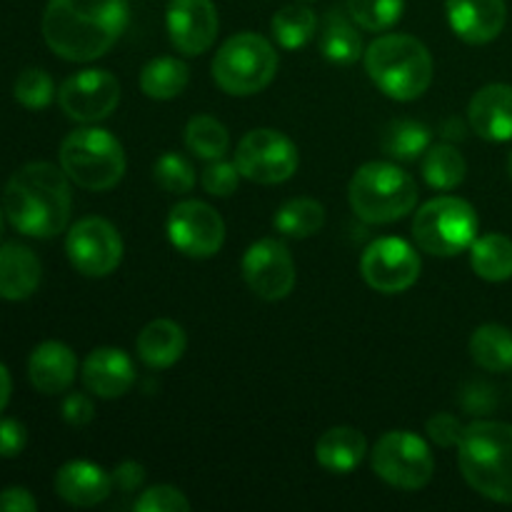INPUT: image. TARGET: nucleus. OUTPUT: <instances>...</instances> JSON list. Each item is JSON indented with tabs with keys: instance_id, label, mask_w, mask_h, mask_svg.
Here are the masks:
<instances>
[{
	"instance_id": "5701e85b",
	"label": "nucleus",
	"mask_w": 512,
	"mask_h": 512,
	"mask_svg": "<svg viewBox=\"0 0 512 512\" xmlns=\"http://www.w3.org/2000/svg\"><path fill=\"white\" fill-rule=\"evenodd\" d=\"M185 345H188L185 330L175 320L158 318L140 330L138 340H135V353L148 368L165 370L173 368L183 358Z\"/></svg>"
},
{
	"instance_id": "cd10ccee",
	"label": "nucleus",
	"mask_w": 512,
	"mask_h": 512,
	"mask_svg": "<svg viewBox=\"0 0 512 512\" xmlns=\"http://www.w3.org/2000/svg\"><path fill=\"white\" fill-rule=\"evenodd\" d=\"M465 173H468V163L455 145H430L428 153L423 155V178L430 188L448 193L463 183Z\"/></svg>"
},
{
	"instance_id": "473e14b6",
	"label": "nucleus",
	"mask_w": 512,
	"mask_h": 512,
	"mask_svg": "<svg viewBox=\"0 0 512 512\" xmlns=\"http://www.w3.org/2000/svg\"><path fill=\"white\" fill-rule=\"evenodd\" d=\"M185 145L195 158L220 160L230 148L228 128L210 115H193L185 125Z\"/></svg>"
},
{
	"instance_id": "20e7f679",
	"label": "nucleus",
	"mask_w": 512,
	"mask_h": 512,
	"mask_svg": "<svg viewBox=\"0 0 512 512\" xmlns=\"http://www.w3.org/2000/svg\"><path fill=\"white\" fill-rule=\"evenodd\" d=\"M365 73L380 93L398 103H410L428 93L433 83V55L418 38L405 33H385L363 53Z\"/></svg>"
},
{
	"instance_id": "a19ab883",
	"label": "nucleus",
	"mask_w": 512,
	"mask_h": 512,
	"mask_svg": "<svg viewBox=\"0 0 512 512\" xmlns=\"http://www.w3.org/2000/svg\"><path fill=\"white\" fill-rule=\"evenodd\" d=\"M25 443H28V430L20 420H0V458H18L23 453Z\"/></svg>"
},
{
	"instance_id": "37998d69",
	"label": "nucleus",
	"mask_w": 512,
	"mask_h": 512,
	"mask_svg": "<svg viewBox=\"0 0 512 512\" xmlns=\"http://www.w3.org/2000/svg\"><path fill=\"white\" fill-rule=\"evenodd\" d=\"M38 500L25 488H5L0 490V512H35Z\"/></svg>"
},
{
	"instance_id": "f704fd0d",
	"label": "nucleus",
	"mask_w": 512,
	"mask_h": 512,
	"mask_svg": "<svg viewBox=\"0 0 512 512\" xmlns=\"http://www.w3.org/2000/svg\"><path fill=\"white\" fill-rule=\"evenodd\" d=\"M153 178L165 193L185 195L190 193L195 185V168L190 165L188 158L168 150V153H163L158 160H155Z\"/></svg>"
},
{
	"instance_id": "39448f33",
	"label": "nucleus",
	"mask_w": 512,
	"mask_h": 512,
	"mask_svg": "<svg viewBox=\"0 0 512 512\" xmlns=\"http://www.w3.org/2000/svg\"><path fill=\"white\" fill-rule=\"evenodd\" d=\"M418 195L413 175L385 160L360 165L348 188L350 208L368 225H388L405 218L418 205Z\"/></svg>"
},
{
	"instance_id": "c9c22d12",
	"label": "nucleus",
	"mask_w": 512,
	"mask_h": 512,
	"mask_svg": "<svg viewBox=\"0 0 512 512\" xmlns=\"http://www.w3.org/2000/svg\"><path fill=\"white\" fill-rule=\"evenodd\" d=\"M13 95L23 108L43 110L53 103L55 83L43 68H28L18 75V80H15Z\"/></svg>"
},
{
	"instance_id": "1a4fd4ad",
	"label": "nucleus",
	"mask_w": 512,
	"mask_h": 512,
	"mask_svg": "<svg viewBox=\"0 0 512 512\" xmlns=\"http://www.w3.org/2000/svg\"><path fill=\"white\" fill-rule=\"evenodd\" d=\"M370 465L380 480L400 490L425 488L435 475V458L428 443L410 430L380 435L370 453Z\"/></svg>"
},
{
	"instance_id": "a878e982",
	"label": "nucleus",
	"mask_w": 512,
	"mask_h": 512,
	"mask_svg": "<svg viewBox=\"0 0 512 512\" xmlns=\"http://www.w3.org/2000/svg\"><path fill=\"white\" fill-rule=\"evenodd\" d=\"M470 355L488 373H510L512 330L498 323L480 325L470 338Z\"/></svg>"
},
{
	"instance_id": "e433bc0d",
	"label": "nucleus",
	"mask_w": 512,
	"mask_h": 512,
	"mask_svg": "<svg viewBox=\"0 0 512 512\" xmlns=\"http://www.w3.org/2000/svg\"><path fill=\"white\" fill-rule=\"evenodd\" d=\"M135 512H188L190 500L173 485H153L135 500Z\"/></svg>"
},
{
	"instance_id": "4468645a",
	"label": "nucleus",
	"mask_w": 512,
	"mask_h": 512,
	"mask_svg": "<svg viewBox=\"0 0 512 512\" xmlns=\"http://www.w3.org/2000/svg\"><path fill=\"white\" fill-rule=\"evenodd\" d=\"M243 278L258 298L268 303L288 298L295 288V260L278 238L255 240L243 255Z\"/></svg>"
},
{
	"instance_id": "2eb2a0df",
	"label": "nucleus",
	"mask_w": 512,
	"mask_h": 512,
	"mask_svg": "<svg viewBox=\"0 0 512 512\" xmlns=\"http://www.w3.org/2000/svg\"><path fill=\"white\" fill-rule=\"evenodd\" d=\"M58 103L75 123H98L118 108L120 83L110 70H80L60 85Z\"/></svg>"
},
{
	"instance_id": "393cba45",
	"label": "nucleus",
	"mask_w": 512,
	"mask_h": 512,
	"mask_svg": "<svg viewBox=\"0 0 512 512\" xmlns=\"http://www.w3.org/2000/svg\"><path fill=\"white\" fill-rule=\"evenodd\" d=\"M470 265L478 278L505 283L512 278V240L500 233L480 235L470 245Z\"/></svg>"
},
{
	"instance_id": "4be33fe9",
	"label": "nucleus",
	"mask_w": 512,
	"mask_h": 512,
	"mask_svg": "<svg viewBox=\"0 0 512 512\" xmlns=\"http://www.w3.org/2000/svg\"><path fill=\"white\" fill-rule=\"evenodd\" d=\"M43 268L38 255L20 243L0 245V298L18 303L38 290Z\"/></svg>"
},
{
	"instance_id": "f8f14e48",
	"label": "nucleus",
	"mask_w": 512,
	"mask_h": 512,
	"mask_svg": "<svg viewBox=\"0 0 512 512\" xmlns=\"http://www.w3.org/2000/svg\"><path fill=\"white\" fill-rule=\"evenodd\" d=\"M168 238L188 258L208 260L223 248L225 223L203 200H180L168 213Z\"/></svg>"
},
{
	"instance_id": "bb28decb",
	"label": "nucleus",
	"mask_w": 512,
	"mask_h": 512,
	"mask_svg": "<svg viewBox=\"0 0 512 512\" xmlns=\"http://www.w3.org/2000/svg\"><path fill=\"white\" fill-rule=\"evenodd\" d=\"M188 80V65L183 60L163 55V58L150 60L143 68V73H140V90L150 100H173L188 88Z\"/></svg>"
},
{
	"instance_id": "dca6fc26",
	"label": "nucleus",
	"mask_w": 512,
	"mask_h": 512,
	"mask_svg": "<svg viewBox=\"0 0 512 512\" xmlns=\"http://www.w3.org/2000/svg\"><path fill=\"white\" fill-rule=\"evenodd\" d=\"M165 25L173 48L195 58L210 50L218 38V8L213 0H170Z\"/></svg>"
},
{
	"instance_id": "58836bf2",
	"label": "nucleus",
	"mask_w": 512,
	"mask_h": 512,
	"mask_svg": "<svg viewBox=\"0 0 512 512\" xmlns=\"http://www.w3.org/2000/svg\"><path fill=\"white\" fill-rule=\"evenodd\" d=\"M425 430H428V438L433 440L440 448H455L463 438V423L458 420V415L453 413H435L433 418H428L425 423Z\"/></svg>"
},
{
	"instance_id": "c756f323",
	"label": "nucleus",
	"mask_w": 512,
	"mask_h": 512,
	"mask_svg": "<svg viewBox=\"0 0 512 512\" xmlns=\"http://www.w3.org/2000/svg\"><path fill=\"white\" fill-rule=\"evenodd\" d=\"M433 133L425 123L420 120H393L383 135V150L395 160L403 163H413V160L423 158L430 148Z\"/></svg>"
},
{
	"instance_id": "ea45409f",
	"label": "nucleus",
	"mask_w": 512,
	"mask_h": 512,
	"mask_svg": "<svg viewBox=\"0 0 512 512\" xmlns=\"http://www.w3.org/2000/svg\"><path fill=\"white\" fill-rule=\"evenodd\" d=\"M498 390L488 383H470L460 395V405L468 415H490L498 408Z\"/></svg>"
},
{
	"instance_id": "f3484780",
	"label": "nucleus",
	"mask_w": 512,
	"mask_h": 512,
	"mask_svg": "<svg viewBox=\"0 0 512 512\" xmlns=\"http://www.w3.org/2000/svg\"><path fill=\"white\" fill-rule=\"evenodd\" d=\"M453 33L470 45L493 43L508 23L505 0H445Z\"/></svg>"
},
{
	"instance_id": "6ab92c4d",
	"label": "nucleus",
	"mask_w": 512,
	"mask_h": 512,
	"mask_svg": "<svg viewBox=\"0 0 512 512\" xmlns=\"http://www.w3.org/2000/svg\"><path fill=\"white\" fill-rule=\"evenodd\" d=\"M468 123L490 143L512 140V85L490 83L470 98Z\"/></svg>"
},
{
	"instance_id": "49530a36",
	"label": "nucleus",
	"mask_w": 512,
	"mask_h": 512,
	"mask_svg": "<svg viewBox=\"0 0 512 512\" xmlns=\"http://www.w3.org/2000/svg\"><path fill=\"white\" fill-rule=\"evenodd\" d=\"M443 138L448 140H463L465 138V128L458 118H448L443 123Z\"/></svg>"
},
{
	"instance_id": "f03ea898",
	"label": "nucleus",
	"mask_w": 512,
	"mask_h": 512,
	"mask_svg": "<svg viewBox=\"0 0 512 512\" xmlns=\"http://www.w3.org/2000/svg\"><path fill=\"white\" fill-rule=\"evenodd\" d=\"M70 178L53 163H28L10 175L3 193L5 218L28 238H55L68 228Z\"/></svg>"
},
{
	"instance_id": "4c0bfd02",
	"label": "nucleus",
	"mask_w": 512,
	"mask_h": 512,
	"mask_svg": "<svg viewBox=\"0 0 512 512\" xmlns=\"http://www.w3.org/2000/svg\"><path fill=\"white\" fill-rule=\"evenodd\" d=\"M240 170L235 163H225L223 158L220 160H210L208 168L203 170L200 175V183H203L205 193H210L213 198H230V195L238 190L240 185Z\"/></svg>"
},
{
	"instance_id": "79ce46f5",
	"label": "nucleus",
	"mask_w": 512,
	"mask_h": 512,
	"mask_svg": "<svg viewBox=\"0 0 512 512\" xmlns=\"http://www.w3.org/2000/svg\"><path fill=\"white\" fill-rule=\"evenodd\" d=\"M60 413H63V420L68 425L83 428V425H88L95 418V405L85 393H70L63 398Z\"/></svg>"
},
{
	"instance_id": "9b49d317",
	"label": "nucleus",
	"mask_w": 512,
	"mask_h": 512,
	"mask_svg": "<svg viewBox=\"0 0 512 512\" xmlns=\"http://www.w3.org/2000/svg\"><path fill=\"white\" fill-rule=\"evenodd\" d=\"M70 265L88 278H105L115 273L123 260V238L110 220L88 215L70 225L65 238Z\"/></svg>"
},
{
	"instance_id": "0eeeda50",
	"label": "nucleus",
	"mask_w": 512,
	"mask_h": 512,
	"mask_svg": "<svg viewBox=\"0 0 512 512\" xmlns=\"http://www.w3.org/2000/svg\"><path fill=\"white\" fill-rule=\"evenodd\" d=\"M278 53L273 43L258 33L233 35L213 58V80L228 95H255L273 83L278 73Z\"/></svg>"
},
{
	"instance_id": "09e8293b",
	"label": "nucleus",
	"mask_w": 512,
	"mask_h": 512,
	"mask_svg": "<svg viewBox=\"0 0 512 512\" xmlns=\"http://www.w3.org/2000/svg\"><path fill=\"white\" fill-rule=\"evenodd\" d=\"M508 173H510V178H512V153H510V158H508Z\"/></svg>"
},
{
	"instance_id": "de8ad7c7",
	"label": "nucleus",
	"mask_w": 512,
	"mask_h": 512,
	"mask_svg": "<svg viewBox=\"0 0 512 512\" xmlns=\"http://www.w3.org/2000/svg\"><path fill=\"white\" fill-rule=\"evenodd\" d=\"M3 225H5V210L0 208V238H3Z\"/></svg>"
},
{
	"instance_id": "f257e3e1",
	"label": "nucleus",
	"mask_w": 512,
	"mask_h": 512,
	"mask_svg": "<svg viewBox=\"0 0 512 512\" xmlns=\"http://www.w3.org/2000/svg\"><path fill=\"white\" fill-rule=\"evenodd\" d=\"M128 20V0H48L43 38L58 58L90 63L110 53Z\"/></svg>"
},
{
	"instance_id": "7ed1b4c3",
	"label": "nucleus",
	"mask_w": 512,
	"mask_h": 512,
	"mask_svg": "<svg viewBox=\"0 0 512 512\" xmlns=\"http://www.w3.org/2000/svg\"><path fill=\"white\" fill-rule=\"evenodd\" d=\"M458 465L475 493L512 505V425L500 420L470 423L458 443Z\"/></svg>"
},
{
	"instance_id": "a18cd8bd",
	"label": "nucleus",
	"mask_w": 512,
	"mask_h": 512,
	"mask_svg": "<svg viewBox=\"0 0 512 512\" xmlns=\"http://www.w3.org/2000/svg\"><path fill=\"white\" fill-rule=\"evenodd\" d=\"M10 393H13V380H10L8 368H5V365L0 363V413H3V410L8 408Z\"/></svg>"
},
{
	"instance_id": "412c9836",
	"label": "nucleus",
	"mask_w": 512,
	"mask_h": 512,
	"mask_svg": "<svg viewBox=\"0 0 512 512\" xmlns=\"http://www.w3.org/2000/svg\"><path fill=\"white\" fill-rule=\"evenodd\" d=\"M78 375V358L73 350L58 340H45L30 353L28 378L43 395H60L73 385Z\"/></svg>"
},
{
	"instance_id": "7c9ffc66",
	"label": "nucleus",
	"mask_w": 512,
	"mask_h": 512,
	"mask_svg": "<svg viewBox=\"0 0 512 512\" xmlns=\"http://www.w3.org/2000/svg\"><path fill=\"white\" fill-rule=\"evenodd\" d=\"M320 50L335 65H353L363 55V38L345 15L330 13L320 35Z\"/></svg>"
},
{
	"instance_id": "b1692460",
	"label": "nucleus",
	"mask_w": 512,
	"mask_h": 512,
	"mask_svg": "<svg viewBox=\"0 0 512 512\" xmlns=\"http://www.w3.org/2000/svg\"><path fill=\"white\" fill-rule=\"evenodd\" d=\"M365 453H368V443L360 430L348 428V425H338V428L325 430L315 443V458L330 473H353L360 463H363Z\"/></svg>"
},
{
	"instance_id": "6e6552de",
	"label": "nucleus",
	"mask_w": 512,
	"mask_h": 512,
	"mask_svg": "<svg viewBox=\"0 0 512 512\" xmlns=\"http://www.w3.org/2000/svg\"><path fill=\"white\" fill-rule=\"evenodd\" d=\"M480 220L473 205L455 195H438L415 213L413 238L423 253L453 258L470 250L478 238Z\"/></svg>"
},
{
	"instance_id": "423d86ee",
	"label": "nucleus",
	"mask_w": 512,
	"mask_h": 512,
	"mask_svg": "<svg viewBox=\"0 0 512 512\" xmlns=\"http://www.w3.org/2000/svg\"><path fill=\"white\" fill-rule=\"evenodd\" d=\"M60 168L78 188L103 193L123 180L125 150L108 130L78 128L60 143Z\"/></svg>"
},
{
	"instance_id": "9d476101",
	"label": "nucleus",
	"mask_w": 512,
	"mask_h": 512,
	"mask_svg": "<svg viewBox=\"0 0 512 512\" xmlns=\"http://www.w3.org/2000/svg\"><path fill=\"white\" fill-rule=\"evenodd\" d=\"M235 165L240 175L258 185H278L295 175L300 165L298 145L285 133L273 128H258L243 135L235 150Z\"/></svg>"
},
{
	"instance_id": "aec40b11",
	"label": "nucleus",
	"mask_w": 512,
	"mask_h": 512,
	"mask_svg": "<svg viewBox=\"0 0 512 512\" xmlns=\"http://www.w3.org/2000/svg\"><path fill=\"white\" fill-rule=\"evenodd\" d=\"M55 493L73 508H95L113 493V475L90 460H70L55 473Z\"/></svg>"
},
{
	"instance_id": "72a5a7b5",
	"label": "nucleus",
	"mask_w": 512,
	"mask_h": 512,
	"mask_svg": "<svg viewBox=\"0 0 512 512\" xmlns=\"http://www.w3.org/2000/svg\"><path fill=\"white\" fill-rule=\"evenodd\" d=\"M405 0H348V13L358 28L385 33L400 23Z\"/></svg>"
},
{
	"instance_id": "a211bd4d",
	"label": "nucleus",
	"mask_w": 512,
	"mask_h": 512,
	"mask_svg": "<svg viewBox=\"0 0 512 512\" xmlns=\"http://www.w3.org/2000/svg\"><path fill=\"white\" fill-rule=\"evenodd\" d=\"M83 385L95 398H123L135 385V363L120 348H95L83 363Z\"/></svg>"
},
{
	"instance_id": "c85d7f7f",
	"label": "nucleus",
	"mask_w": 512,
	"mask_h": 512,
	"mask_svg": "<svg viewBox=\"0 0 512 512\" xmlns=\"http://www.w3.org/2000/svg\"><path fill=\"white\" fill-rule=\"evenodd\" d=\"M273 225L285 238L305 240L310 235L320 233V228L325 225V208L313 198H293L280 205Z\"/></svg>"
},
{
	"instance_id": "2f4dec72",
	"label": "nucleus",
	"mask_w": 512,
	"mask_h": 512,
	"mask_svg": "<svg viewBox=\"0 0 512 512\" xmlns=\"http://www.w3.org/2000/svg\"><path fill=\"white\" fill-rule=\"evenodd\" d=\"M270 30H273V38L278 40L280 48L285 50H300L315 38V30H318V18L310 8L305 5H285L270 20Z\"/></svg>"
},
{
	"instance_id": "ddd939ff",
	"label": "nucleus",
	"mask_w": 512,
	"mask_h": 512,
	"mask_svg": "<svg viewBox=\"0 0 512 512\" xmlns=\"http://www.w3.org/2000/svg\"><path fill=\"white\" fill-rule=\"evenodd\" d=\"M360 273L373 290L398 295L413 288L420 278V255L403 238H378L365 248Z\"/></svg>"
},
{
	"instance_id": "c03bdc74",
	"label": "nucleus",
	"mask_w": 512,
	"mask_h": 512,
	"mask_svg": "<svg viewBox=\"0 0 512 512\" xmlns=\"http://www.w3.org/2000/svg\"><path fill=\"white\" fill-rule=\"evenodd\" d=\"M145 480V468L140 463H135V460H125V463H120L118 468L113 470V485H118L123 493H133V490H138L140 485H143Z\"/></svg>"
}]
</instances>
